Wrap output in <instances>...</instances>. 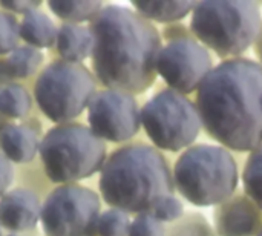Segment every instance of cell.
Masks as SVG:
<instances>
[{
	"mask_svg": "<svg viewBox=\"0 0 262 236\" xmlns=\"http://www.w3.org/2000/svg\"><path fill=\"white\" fill-rule=\"evenodd\" d=\"M167 236H216L204 215L196 212L184 213L181 220L167 226Z\"/></svg>",
	"mask_w": 262,
	"mask_h": 236,
	"instance_id": "7402d4cb",
	"label": "cell"
},
{
	"mask_svg": "<svg viewBox=\"0 0 262 236\" xmlns=\"http://www.w3.org/2000/svg\"><path fill=\"white\" fill-rule=\"evenodd\" d=\"M41 218L38 197L28 189H15L0 198V226L9 232H26Z\"/></svg>",
	"mask_w": 262,
	"mask_h": 236,
	"instance_id": "4fadbf2b",
	"label": "cell"
},
{
	"mask_svg": "<svg viewBox=\"0 0 262 236\" xmlns=\"http://www.w3.org/2000/svg\"><path fill=\"white\" fill-rule=\"evenodd\" d=\"M161 38H164L167 43L172 41H178V40H187V38H195L190 28L186 26L181 22L177 23H170V25H164V28L161 29Z\"/></svg>",
	"mask_w": 262,
	"mask_h": 236,
	"instance_id": "4316f807",
	"label": "cell"
},
{
	"mask_svg": "<svg viewBox=\"0 0 262 236\" xmlns=\"http://www.w3.org/2000/svg\"><path fill=\"white\" fill-rule=\"evenodd\" d=\"M196 2L193 0H172V2H143V0H135L132 2V6L135 8V12H138L141 17H144L149 22H158L163 25H170L183 20L187 17Z\"/></svg>",
	"mask_w": 262,
	"mask_h": 236,
	"instance_id": "2e32d148",
	"label": "cell"
},
{
	"mask_svg": "<svg viewBox=\"0 0 262 236\" xmlns=\"http://www.w3.org/2000/svg\"><path fill=\"white\" fill-rule=\"evenodd\" d=\"M20 38L32 48H51L57 41L58 29L48 14L35 9L23 15L20 25Z\"/></svg>",
	"mask_w": 262,
	"mask_h": 236,
	"instance_id": "e0dca14e",
	"label": "cell"
},
{
	"mask_svg": "<svg viewBox=\"0 0 262 236\" xmlns=\"http://www.w3.org/2000/svg\"><path fill=\"white\" fill-rule=\"evenodd\" d=\"M40 157L45 174L52 183L74 184L101 172L107 149L91 127L66 123L46 132L40 144Z\"/></svg>",
	"mask_w": 262,
	"mask_h": 236,
	"instance_id": "8992f818",
	"label": "cell"
},
{
	"mask_svg": "<svg viewBox=\"0 0 262 236\" xmlns=\"http://www.w3.org/2000/svg\"><path fill=\"white\" fill-rule=\"evenodd\" d=\"M253 51H255V55L258 58V63L262 65V23L261 28H259V32H258V37L253 43Z\"/></svg>",
	"mask_w": 262,
	"mask_h": 236,
	"instance_id": "4dcf8cb0",
	"label": "cell"
},
{
	"mask_svg": "<svg viewBox=\"0 0 262 236\" xmlns=\"http://www.w3.org/2000/svg\"><path fill=\"white\" fill-rule=\"evenodd\" d=\"M0 236H2V233H0Z\"/></svg>",
	"mask_w": 262,
	"mask_h": 236,
	"instance_id": "836d02e7",
	"label": "cell"
},
{
	"mask_svg": "<svg viewBox=\"0 0 262 236\" xmlns=\"http://www.w3.org/2000/svg\"><path fill=\"white\" fill-rule=\"evenodd\" d=\"M173 184L193 206H218L236 194L239 169L232 152L216 144H193L175 161Z\"/></svg>",
	"mask_w": 262,
	"mask_h": 236,
	"instance_id": "5b68a950",
	"label": "cell"
},
{
	"mask_svg": "<svg viewBox=\"0 0 262 236\" xmlns=\"http://www.w3.org/2000/svg\"><path fill=\"white\" fill-rule=\"evenodd\" d=\"M130 223L132 221L129 218V213L118 210V209H109L100 215V220L97 224V235L129 236Z\"/></svg>",
	"mask_w": 262,
	"mask_h": 236,
	"instance_id": "603a6c76",
	"label": "cell"
},
{
	"mask_svg": "<svg viewBox=\"0 0 262 236\" xmlns=\"http://www.w3.org/2000/svg\"><path fill=\"white\" fill-rule=\"evenodd\" d=\"M57 51L63 60L71 63H81L92 54V34L89 26L64 23L57 34Z\"/></svg>",
	"mask_w": 262,
	"mask_h": 236,
	"instance_id": "9a60e30c",
	"label": "cell"
},
{
	"mask_svg": "<svg viewBox=\"0 0 262 236\" xmlns=\"http://www.w3.org/2000/svg\"><path fill=\"white\" fill-rule=\"evenodd\" d=\"M12 80H14V77H12L9 68H8L6 60H0V88L11 84Z\"/></svg>",
	"mask_w": 262,
	"mask_h": 236,
	"instance_id": "f546056e",
	"label": "cell"
},
{
	"mask_svg": "<svg viewBox=\"0 0 262 236\" xmlns=\"http://www.w3.org/2000/svg\"><path fill=\"white\" fill-rule=\"evenodd\" d=\"M141 124L158 151L180 152L193 146L201 132L195 103L173 89L158 91L141 109Z\"/></svg>",
	"mask_w": 262,
	"mask_h": 236,
	"instance_id": "ba28073f",
	"label": "cell"
},
{
	"mask_svg": "<svg viewBox=\"0 0 262 236\" xmlns=\"http://www.w3.org/2000/svg\"><path fill=\"white\" fill-rule=\"evenodd\" d=\"M259 5L253 0L196 2L190 17V31L220 58L243 57L253 46L261 28Z\"/></svg>",
	"mask_w": 262,
	"mask_h": 236,
	"instance_id": "277c9868",
	"label": "cell"
},
{
	"mask_svg": "<svg viewBox=\"0 0 262 236\" xmlns=\"http://www.w3.org/2000/svg\"><path fill=\"white\" fill-rule=\"evenodd\" d=\"M8 236H18V235H15V233H11V235H8Z\"/></svg>",
	"mask_w": 262,
	"mask_h": 236,
	"instance_id": "1f68e13d",
	"label": "cell"
},
{
	"mask_svg": "<svg viewBox=\"0 0 262 236\" xmlns=\"http://www.w3.org/2000/svg\"><path fill=\"white\" fill-rule=\"evenodd\" d=\"M0 5L9 11L26 15L28 12L35 11L41 5V2L40 0H3L0 2Z\"/></svg>",
	"mask_w": 262,
	"mask_h": 236,
	"instance_id": "83f0119b",
	"label": "cell"
},
{
	"mask_svg": "<svg viewBox=\"0 0 262 236\" xmlns=\"http://www.w3.org/2000/svg\"><path fill=\"white\" fill-rule=\"evenodd\" d=\"M213 230L216 236H258L262 210L246 194H233L213 209Z\"/></svg>",
	"mask_w": 262,
	"mask_h": 236,
	"instance_id": "7c38bea8",
	"label": "cell"
},
{
	"mask_svg": "<svg viewBox=\"0 0 262 236\" xmlns=\"http://www.w3.org/2000/svg\"><path fill=\"white\" fill-rule=\"evenodd\" d=\"M51 11L69 22L78 25L80 22H91L103 9V3L97 0H72V2H49Z\"/></svg>",
	"mask_w": 262,
	"mask_h": 236,
	"instance_id": "ac0fdd59",
	"label": "cell"
},
{
	"mask_svg": "<svg viewBox=\"0 0 262 236\" xmlns=\"http://www.w3.org/2000/svg\"><path fill=\"white\" fill-rule=\"evenodd\" d=\"M212 69L210 51L196 38L166 43L157 63V72L167 88L183 95L196 92Z\"/></svg>",
	"mask_w": 262,
	"mask_h": 236,
	"instance_id": "8fae6325",
	"label": "cell"
},
{
	"mask_svg": "<svg viewBox=\"0 0 262 236\" xmlns=\"http://www.w3.org/2000/svg\"><path fill=\"white\" fill-rule=\"evenodd\" d=\"M100 197L78 184H63L41 204V227L46 236H97Z\"/></svg>",
	"mask_w": 262,
	"mask_h": 236,
	"instance_id": "9c48e42d",
	"label": "cell"
},
{
	"mask_svg": "<svg viewBox=\"0 0 262 236\" xmlns=\"http://www.w3.org/2000/svg\"><path fill=\"white\" fill-rule=\"evenodd\" d=\"M258 236H262V230H261V233H259V235H258Z\"/></svg>",
	"mask_w": 262,
	"mask_h": 236,
	"instance_id": "d6a6232c",
	"label": "cell"
},
{
	"mask_svg": "<svg viewBox=\"0 0 262 236\" xmlns=\"http://www.w3.org/2000/svg\"><path fill=\"white\" fill-rule=\"evenodd\" d=\"M17 18L11 12L0 11V55L11 54L18 43L20 28Z\"/></svg>",
	"mask_w": 262,
	"mask_h": 236,
	"instance_id": "cb8c5ba5",
	"label": "cell"
},
{
	"mask_svg": "<svg viewBox=\"0 0 262 236\" xmlns=\"http://www.w3.org/2000/svg\"><path fill=\"white\" fill-rule=\"evenodd\" d=\"M43 52L32 46H17L8 57L6 63L14 78H26L40 68Z\"/></svg>",
	"mask_w": 262,
	"mask_h": 236,
	"instance_id": "ffe728a7",
	"label": "cell"
},
{
	"mask_svg": "<svg viewBox=\"0 0 262 236\" xmlns=\"http://www.w3.org/2000/svg\"><path fill=\"white\" fill-rule=\"evenodd\" d=\"M97 94L94 74L81 63L57 60L38 75L34 95L41 112L54 123L66 124L77 118Z\"/></svg>",
	"mask_w": 262,
	"mask_h": 236,
	"instance_id": "52a82bcc",
	"label": "cell"
},
{
	"mask_svg": "<svg viewBox=\"0 0 262 236\" xmlns=\"http://www.w3.org/2000/svg\"><path fill=\"white\" fill-rule=\"evenodd\" d=\"M32 108L29 92L20 84H8L0 88V114L9 118H23Z\"/></svg>",
	"mask_w": 262,
	"mask_h": 236,
	"instance_id": "d6986e66",
	"label": "cell"
},
{
	"mask_svg": "<svg viewBox=\"0 0 262 236\" xmlns=\"http://www.w3.org/2000/svg\"><path fill=\"white\" fill-rule=\"evenodd\" d=\"M173 192L169 161L152 144L134 143L114 151L100 172L104 203L126 213L152 212L160 200Z\"/></svg>",
	"mask_w": 262,
	"mask_h": 236,
	"instance_id": "3957f363",
	"label": "cell"
},
{
	"mask_svg": "<svg viewBox=\"0 0 262 236\" xmlns=\"http://www.w3.org/2000/svg\"><path fill=\"white\" fill-rule=\"evenodd\" d=\"M150 213L158 221L169 226V224H173L184 217V206L180 201V198H177L175 195H169V197L160 200Z\"/></svg>",
	"mask_w": 262,
	"mask_h": 236,
	"instance_id": "484cf974",
	"label": "cell"
},
{
	"mask_svg": "<svg viewBox=\"0 0 262 236\" xmlns=\"http://www.w3.org/2000/svg\"><path fill=\"white\" fill-rule=\"evenodd\" d=\"M41 140L31 124H6L0 131V147L5 157L18 164L34 160L40 152Z\"/></svg>",
	"mask_w": 262,
	"mask_h": 236,
	"instance_id": "5bb4252c",
	"label": "cell"
},
{
	"mask_svg": "<svg viewBox=\"0 0 262 236\" xmlns=\"http://www.w3.org/2000/svg\"><path fill=\"white\" fill-rule=\"evenodd\" d=\"M129 236H167V226L158 221L150 212L140 213L130 223Z\"/></svg>",
	"mask_w": 262,
	"mask_h": 236,
	"instance_id": "d4e9b609",
	"label": "cell"
},
{
	"mask_svg": "<svg viewBox=\"0 0 262 236\" xmlns=\"http://www.w3.org/2000/svg\"><path fill=\"white\" fill-rule=\"evenodd\" d=\"M12 180H14L12 164L5 155H0V198L9 189V186L12 184Z\"/></svg>",
	"mask_w": 262,
	"mask_h": 236,
	"instance_id": "f1b7e54d",
	"label": "cell"
},
{
	"mask_svg": "<svg viewBox=\"0 0 262 236\" xmlns=\"http://www.w3.org/2000/svg\"><path fill=\"white\" fill-rule=\"evenodd\" d=\"M88 120L91 131L111 143L129 141L143 126L137 98L115 89H103L95 94L88 108Z\"/></svg>",
	"mask_w": 262,
	"mask_h": 236,
	"instance_id": "30bf717a",
	"label": "cell"
},
{
	"mask_svg": "<svg viewBox=\"0 0 262 236\" xmlns=\"http://www.w3.org/2000/svg\"><path fill=\"white\" fill-rule=\"evenodd\" d=\"M244 194L262 210V144L250 152L243 169Z\"/></svg>",
	"mask_w": 262,
	"mask_h": 236,
	"instance_id": "44dd1931",
	"label": "cell"
},
{
	"mask_svg": "<svg viewBox=\"0 0 262 236\" xmlns=\"http://www.w3.org/2000/svg\"><path fill=\"white\" fill-rule=\"evenodd\" d=\"M195 106L212 140L253 152L262 144V65L247 57L223 60L198 88Z\"/></svg>",
	"mask_w": 262,
	"mask_h": 236,
	"instance_id": "6da1fadb",
	"label": "cell"
},
{
	"mask_svg": "<svg viewBox=\"0 0 262 236\" xmlns=\"http://www.w3.org/2000/svg\"><path fill=\"white\" fill-rule=\"evenodd\" d=\"M89 29L92 69L106 89L137 95L154 86L163 38L152 22L126 6L107 5Z\"/></svg>",
	"mask_w": 262,
	"mask_h": 236,
	"instance_id": "7a4b0ae2",
	"label": "cell"
}]
</instances>
